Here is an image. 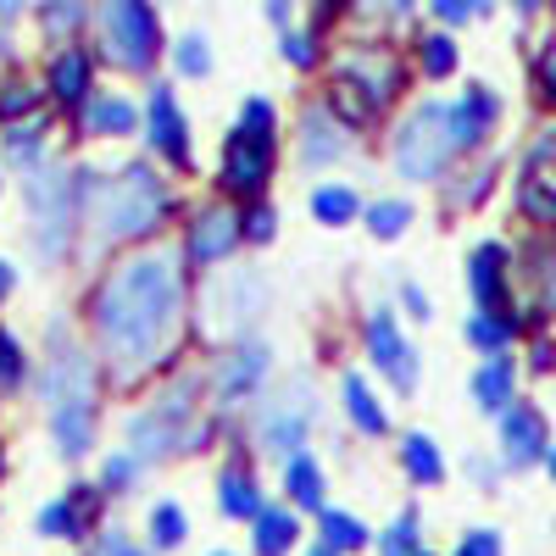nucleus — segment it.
<instances>
[{"label": "nucleus", "mask_w": 556, "mask_h": 556, "mask_svg": "<svg viewBox=\"0 0 556 556\" xmlns=\"http://www.w3.org/2000/svg\"><path fill=\"white\" fill-rule=\"evenodd\" d=\"M96 345L117 374L156 367L184 329V256L173 245H151L123 256L89 295Z\"/></svg>", "instance_id": "f257e3e1"}, {"label": "nucleus", "mask_w": 556, "mask_h": 556, "mask_svg": "<svg viewBox=\"0 0 556 556\" xmlns=\"http://www.w3.org/2000/svg\"><path fill=\"white\" fill-rule=\"evenodd\" d=\"M78 206L89 212L101 245H123V240H151L162 217H167V184L151 167H123L117 178H89L78 173Z\"/></svg>", "instance_id": "f03ea898"}, {"label": "nucleus", "mask_w": 556, "mask_h": 556, "mask_svg": "<svg viewBox=\"0 0 556 556\" xmlns=\"http://www.w3.org/2000/svg\"><path fill=\"white\" fill-rule=\"evenodd\" d=\"M190 417H195V379H184L162 401H151L146 412L128 417V440L139 445V456H146V462H167L184 445H201L206 440L201 429L190 434Z\"/></svg>", "instance_id": "7ed1b4c3"}, {"label": "nucleus", "mask_w": 556, "mask_h": 556, "mask_svg": "<svg viewBox=\"0 0 556 556\" xmlns=\"http://www.w3.org/2000/svg\"><path fill=\"white\" fill-rule=\"evenodd\" d=\"M101 51L106 62L146 73L162 51V23L151 12V0H101Z\"/></svg>", "instance_id": "20e7f679"}, {"label": "nucleus", "mask_w": 556, "mask_h": 556, "mask_svg": "<svg viewBox=\"0 0 556 556\" xmlns=\"http://www.w3.org/2000/svg\"><path fill=\"white\" fill-rule=\"evenodd\" d=\"M28 212H34V251L39 262H56L78 228V173H34L28 178Z\"/></svg>", "instance_id": "39448f33"}, {"label": "nucleus", "mask_w": 556, "mask_h": 556, "mask_svg": "<svg viewBox=\"0 0 556 556\" xmlns=\"http://www.w3.org/2000/svg\"><path fill=\"white\" fill-rule=\"evenodd\" d=\"M451 156H456V146H451V106H440V101L417 106L401 123V134H395V167L406 178H417V184H429V178H440V167Z\"/></svg>", "instance_id": "423d86ee"}, {"label": "nucleus", "mask_w": 556, "mask_h": 556, "mask_svg": "<svg viewBox=\"0 0 556 556\" xmlns=\"http://www.w3.org/2000/svg\"><path fill=\"white\" fill-rule=\"evenodd\" d=\"M267 178H273V139L235 128L223 139V190L240 201H262Z\"/></svg>", "instance_id": "0eeeda50"}, {"label": "nucleus", "mask_w": 556, "mask_h": 556, "mask_svg": "<svg viewBox=\"0 0 556 556\" xmlns=\"http://www.w3.org/2000/svg\"><path fill=\"white\" fill-rule=\"evenodd\" d=\"M273 374V351L262 340H240V345H228L212 367V390L217 401H245L251 390H262Z\"/></svg>", "instance_id": "6e6552de"}, {"label": "nucleus", "mask_w": 556, "mask_h": 556, "mask_svg": "<svg viewBox=\"0 0 556 556\" xmlns=\"http://www.w3.org/2000/svg\"><path fill=\"white\" fill-rule=\"evenodd\" d=\"M235 245H240V212H228V206H201L190 228H184V262H195V267L223 262Z\"/></svg>", "instance_id": "1a4fd4ad"}, {"label": "nucleus", "mask_w": 556, "mask_h": 556, "mask_svg": "<svg viewBox=\"0 0 556 556\" xmlns=\"http://www.w3.org/2000/svg\"><path fill=\"white\" fill-rule=\"evenodd\" d=\"M101 506H106V495H101L96 484H84V490H67L62 501H51V506H45V513H39L34 523H39V534L78 545V540H89V529H96Z\"/></svg>", "instance_id": "9d476101"}, {"label": "nucleus", "mask_w": 556, "mask_h": 556, "mask_svg": "<svg viewBox=\"0 0 556 556\" xmlns=\"http://www.w3.org/2000/svg\"><path fill=\"white\" fill-rule=\"evenodd\" d=\"M146 139L156 146V156H162V162L190 167V123H184V112H178V101H173V89H167V84H156V89H151V106H146Z\"/></svg>", "instance_id": "9b49d317"}, {"label": "nucleus", "mask_w": 556, "mask_h": 556, "mask_svg": "<svg viewBox=\"0 0 556 556\" xmlns=\"http://www.w3.org/2000/svg\"><path fill=\"white\" fill-rule=\"evenodd\" d=\"M367 356L384 367L395 390H412V384H417V351L401 340V329H395L390 312H374V317H367Z\"/></svg>", "instance_id": "f8f14e48"}, {"label": "nucleus", "mask_w": 556, "mask_h": 556, "mask_svg": "<svg viewBox=\"0 0 556 556\" xmlns=\"http://www.w3.org/2000/svg\"><path fill=\"white\" fill-rule=\"evenodd\" d=\"M306 429H312V412L295 401H273L262 417H256V445L267 451V456H295V451H306Z\"/></svg>", "instance_id": "ddd939ff"}, {"label": "nucleus", "mask_w": 556, "mask_h": 556, "mask_svg": "<svg viewBox=\"0 0 556 556\" xmlns=\"http://www.w3.org/2000/svg\"><path fill=\"white\" fill-rule=\"evenodd\" d=\"M340 73H345L374 106H390L395 89H401V62H395L390 51H351V56L340 62Z\"/></svg>", "instance_id": "4468645a"}, {"label": "nucleus", "mask_w": 556, "mask_h": 556, "mask_svg": "<svg viewBox=\"0 0 556 556\" xmlns=\"http://www.w3.org/2000/svg\"><path fill=\"white\" fill-rule=\"evenodd\" d=\"M51 412V440L67 462H78L89 445H96V395H78V401H56L45 406Z\"/></svg>", "instance_id": "2eb2a0df"}, {"label": "nucleus", "mask_w": 556, "mask_h": 556, "mask_svg": "<svg viewBox=\"0 0 556 556\" xmlns=\"http://www.w3.org/2000/svg\"><path fill=\"white\" fill-rule=\"evenodd\" d=\"M501 451L513 468H529V462L545 456V417L534 406H506L501 412Z\"/></svg>", "instance_id": "dca6fc26"}, {"label": "nucleus", "mask_w": 556, "mask_h": 556, "mask_svg": "<svg viewBox=\"0 0 556 556\" xmlns=\"http://www.w3.org/2000/svg\"><path fill=\"white\" fill-rule=\"evenodd\" d=\"M45 84H51V96L62 106H84L89 101V84H96V56L78 51V45H67L62 56H51V73H45Z\"/></svg>", "instance_id": "f3484780"}, {"label": "nucleus", "mask_w": 556, "mask_h": 556, "mask_svg": "<svg viewBox=\"0 0 556 556\" xmlns=\"http://www.w3.org/2000/svg\"><path fill=\"white\" fill-rule=\"evenodd\" d=\"M495 112H501V106H495L490 89H468V96L451 106V146H456V151H473L479 139L490 134Z\"/></svg>", "instance_id": "a211bd4d"}, {"label": "nucleus", "mask_w": 556, "mask_h": 556, "mask_svg": "<svg viewBox=\"0 0 556 556\" xmlns=\"http://www.w3.org/2000/svg\"><path fill=\"white\" fill-rule=\"evenodd\" d=\"M217 506H223V518H256L262 513V484L251 479V468H245V462H228V468L217 473Z\"/></svg>", "instance_id": "6ab92c4d"}, {"label": "nucleus", "mask_w": 556, "mask_h": 556, "mask_svg": "<svg viewBox=\"0 0 556 556\" xmlns=\"http://www.w3.org/2000/svg\"><path fill=\"white\" fill-rule=\"evenodd\" d=\"M334 156H345V139H340L329 106H306V117H301V162L323 167V162H334Z\"/></svg>", "instance_id": "aec40b11"}, {"label": "nucleus", "mask_w": 556, "mask_h": 556, "mask_svg": "<svg viewBox=\"0 0 556 556\" xmlns=\"http://www.w3.org/2000/svg\"><path fill=\"white\" fill-rule=\"evenodd\" d=\"M285 495H290L295 506H306V513H323V501H329V479H323V468H317L312 451H295V456L285 462Z\"/></svg>", "instance_id": "412c9836"}, {"label": "nucleus", "mask_w": 556, "mask_h": 556, "mask_svg": "<svg viewBox=\"0 0 556 556\" xmlns=\"http://www.w3.org/2000/svg\"><path fill=\"white\" fill-rule=\"evenodd\" d=\"M78 128L84 134H134L139 128V112L123 96H89L78 106Z\"/></svg>", "instance_id": "4be33fe9"}, {"label": "nucleus", "mask_w": 556, "mask_h": 556, "mask_svg": "<svg viewBox=\"0 0 556 556\" xmlns=\"http://www.w3.org/2000/svg\"><path fill=\"white\" fill-rule=\"evenodd\" d=\"M251 529H256V556H290V545L301 540V523L290 506H262Z\"/></svg>", "instance_id": "5701e85b"}, {"label": "nucleus", "mask_w": 556, "mask_h": 556, "mask_svg": "<svg viewBox=\"0 0 556 556\" xmlns=\"http://www.w3.org/2000/svg\"><path fill=\"white\" fill-rule=\"evenodd\" d=\"M317 545H329L334 556H351V551H362V545H374V534H367V523L362 518H351V513H334V506H323L317 513Z\"/></svg>", "instance_id": "b1692460"}, {"label": "nucleus", "mask_w": 556, "mask_h": 556, "mask_svg": "<svg viewBox=\"0 0 556 556\" xmlns=\"http://www.w3.org/2000/svg\"><path fill=\"white\" fill-rule=\"evenodd\" d=\"M468 278H473L479 306L490 312V306L501 301V290H506V251H501V245H479L473 262H468Z\"/></svg>", "instance_id": "393cba45"}, {"label": "nucleus", "mask_w": 556, "mask_h": 556, "mask_svg": "<svg viewBox=\"0 0 556 556\" xmlns=\"http://www.w3.org/2000/svg\"><path fill=\"white\" fill-rule=\"evenodd\" d=\"M473 401H479L484 412H506V406H513V362L490 356L479 374H473Z\"/></svg>", "instance_id": "a878e982"}, {"label": "nucleus", "mask_w": 556, "mask_h": 556, "mask_svg": "<svg viewBox=\"0 0 556 556\" xmlns=\"http://www.w3.org/2000/svg\"><path fill=\"white\" fill-rule=\"evenodd\" d=\"M340 395H345V412H351V424H356L362 434H384V429H390V417H384V406L374 401V390L362 384V374H345Z\"/></svg>", "instance_id": "bb28decb"}, {"label": "nucleus", "mask_w": 556, "mask_h": 556, "mask_svg": "<svg viewBox=\"0 0 556 556\" xmlns=\"http://www.w3.org/2000/svg\"><path fill=\"white\" fill-rule=\"evenodd\" d=\"M374 112H379V106L367 101L345 73H334V84H329V117H340L345 128H367V123H374Z\"/></svg>", "instance_id": "cd10ccee"}, {"label": "nucleus", "mask_w": 556, "mask_h": 556, "mask_svg": "<svg viewBox=\"0 0 556 556\" xmlns=\"http://www.w3.org/2000/svg\"><path fill=\"white\" fill-rule=\"evenodd\" d=\"M401 462H406L412 484H440L445 479V462H440V451H434L429 434H406L401 440Z\"/></svg>", "instance_id": "c85d7f7f"}, {"label": "nucleus", "mask_w": 556, "mask_h": 556, "mask_svg": "<svg viewBox=\"0 0 556 556\" xmlns=\"http://www.w3.org/2000/svg\"><path fill=\"white\" fill-rule=\"evenodd\" d=\"M356 212H362V201H356V190H345V184H323V190H312V217L317 223L345 228Z\"/></svg>", "instance_id": "c756f323"}, {"label": "nucleus", "mask_w": 556, "mask_h": 556, "mask_svg": "<svg viewBox=\"0 0 556 556\" xmlns=\"http://www.w3.org/2000/svg\"><path fill=\"white\" fill-rule=\"evenodd\" d=\"M146 529H151V545H156V551H178L184 540H190V518H184L178 501H156Z\"/></svg>", "instance_id": "7c9ffc66"}, {"label": "nucleus", "mask_w": 556, "mask_h": 556, "mask_svg": "<svg viewBox=\"0 0 556 556\" xmlns=\"http://www.w3.org/2000/svg\"><path fill=\"white\" fill-rule=\"evenodd\" d=\"M513 334H518V317H501V312H479V317L468 323V340H473L479 351H490V356L513 340Z\"/></svg>", "instance_id": "2f4dec72"}, {"label": "nucleus", "mask_w": 556, "mask_h": 556, "mask_svg": "<svg viewBox=\"0 0 556 556\" xmlns=\"http://www.w3.org/2000/svg\"><path fill=\"white\" fill-rule=\"evenodd\" d=\"M173 67H178L184 78H206V73H212V51H206V34H184V39L173 45Z\"/></svg>", "instance_id": "473e14b6"}, {"label": "nucleus", "mask_w": 556, "mask_h": 556, "mask_svg": "<svg viewBox=\"0 0 556 556\" xmlns=\"http://www.w3.org/2000/svg\"><path fill=\"white\" fill-rule=\"evenodd\" d=\"M23 379H28V356H23V345L7 329H0V395L23 390Z\"/></svg>", "instance_id": "72a5a7b5"}, {"label": "nucleus", "mask_w": 556, "mask_h": 556, "mask_svg": "<svg viewBox=\"0 0 556 556\" xmlns=\"http://www.w3.org/2000/svg\"><path fill=\"white\" fill-rule=\"evenodd\" d=\"M45 146V117H28V123H12L7 128V156L12 162H34Z\"/></svg>", "instance_id": "f704fd0d"}, {"label": "nucleus", "mask_w": 556, "mask_h": 556, "mask_svg": "<svg viewBox=\"0 0 556 556\" xmlns=\"http://www.w3.org/2000/svg\"><path fill=\"white\" fill-rule=\"evenodd\" d=\"M406 223H412V206H406V201H379V206H367V228H374L379 240L406 235Z\"/></svg>", "instance_id": "c9c22d12"}, {"label": "nucleus", "mask_w": 556, "mask_h": 556, "mask_svg": "<svg viewBox=\"0 0 556 556\" xmlns=\"http://www.w3.org/2000/svg\"><path fill=\"white\" fill-rule=\"evenodd\" d=\"M518 206L534 217V223H556V190H551V184L545 178H523V190H518Z\"/></svg>", "instance_id": "e433bc0d"}, {"label": "nucleus", "mask_w": 556, "mask_h": 556, "mask_svg": "<svg viewBox=\"0 0 556 556\" xmlns=\"http://www.w3.org/2000/svg\"><path fill=\"white\" fill-rule=\"evenodd\" d=\"M278 235V212L267 206V201H251L245 212H240V240H251V245H267Z\"/></svg>", "instance_id": "4c0bfd02"}, {"label": "nucleus", "mask_w": 556, "mask_h": 556, "mask_svg": "<svg viewBox=\"0 0 556 556\" xmlns=\"http://www.w3.org/2000/svg\"><path fill=\"white\" fill-rule=\"evenodd\" d=\"M39 23H45V34H73L84 23V0H45Z\"/></svg>", "instance_id": "58836bf2"}, {"label": "nucleus", "mask_w": 556, "mask_h": 556, "mask_svg": "<svg viewBox=\"0 0 556 556\" xmlns=\"http://www.w3.org/2000/svg\"><path fill=\"white\" fill-rule=\"evenodd\" d=\"M379 551H384V556H424V551H417V518H412V513H401V518L384 529Z\"/></svg>", "instance_id": "ea45409f"}, {"label": "nucleus", "mask_w": 556, "mask_h": 556, "mask_svg": "<svg viewBox=\"0 0 556 556\" xmlns=\"http://www.w3.org/2000/svg\"><path fill=\"white\" fill-rule=\"evenodd\" d=\"M134 479H139V456H128V451H117V456H106V473H101V495L106 490H134Z\"/></svg>", "instance_id": "a19ab883"}, {"label": "nucleus", "mask_w": 556, "mask_h": 556, "mask_svg": "<svg viewBox=\"0 0 556 556\" xmlns=\"http://www.w3.org/2000/svg\"><path fill=\"white\" fill-rule=\"evenodd\" d=\"M235 128H245V134H262V139H273V134H278V112H273V101H262V96H251Z\"/></svg>", "instance_id": "79ce46f5"}, {"label": "nucleus", "mask_w": 556, "mask_h": 556, "mask_svg": "<svg viewBox=\"0 0 556 556\" xmlns=\"http://www.w3.org/2000/svg\"><path fill=\"white\" fill-rule=\"evenodd\" d=\"M451 67H456V45H451L445 34H429V39H424V73H429V78H445Z\"/></svg>", "instance_id": "37998d69"}, {"label": "nucleus", "mask_w": 556, "mask_h": 556, "mask_svg": "<svg viewBox=\"0 0 556 556\" xmlns=\"http://www.w3.org/2000/svg\"><path fill=\"white\" fill-rule=\"evenodd\" d=\"M34 106H39V89H28V84H7V89H0V117H7V123H17Z\"/></svg>", "instance_id": "c03bdc74"}, {"label": "nucleus", "mask_w": 556, "mask_h": 556, "mask_svg": "<svg viewBox=\"0 0 556 556\" xmlns=\"http://www.w3.org/2000/svg\"><path fill=\"white\" fill-rule=\"evenodd\" d=\"M490 7V0H434V17L440 23H468V17H479Z\"/></svg>", "instance_id": "a18cd8bd"}, {"label": "nucleus", "mask_w": 556, "mask_h": 556, "mask_svg": "<svg viewBox=\"0 0 556 556\" xmlns=\"http://www.w3.org/2000/svg\"><path fill=\"white\" fill-rule=\"evenodd\" d=\"M456 556H501V534H490V529H473L468 540L456 545Z\"/></svg>", "instance_id": "49530a36"}, {"label": "nucleus", "mask_w": 556, "mask_h": 556, "mask_svg": "<svg viewBox=\"0 0 556 556\" xmlns=\"http://www.w3.org/2000/svg\"><path fill=\"white\" fill-rule=\"evenodd\" d=\"M285 56H290L295 67H312V62H317V45H312L306 34H285Z\"/></svg>", "instance_id": "de8ad7c7"}, {"label": "nucleus", "mask_w": 556, "mask_h": 556, "mask_svg": "<svg viewBox=\"0 0 556 556\" xmlns=\"http://www.w3.org/2000/svg\"><path fill=\"white\" fill-rule=\"evenodd\" d=\"M96 556H151V551H139V545H128V540H123V534H106V540H101V551H96Z\"/></svg>", "instance_id": "09e8293b"}, {"label": "nucleus", "mask_w": 556, "mask_h": 556, "mask_svg": "<svg viewBox=\"0 0 556 556\" xmlns=\"http://www.w3.org/2000/svg\"><path fill=\"white\" fill-rule=\"evenodd\" d=\"M529 362H534V374H551V367H556V345H551V340H534Z\"/></svg>", "instance_id": "8fccbe9b"}, {"label": "nucleus", "mask_w": 556, "mask_h": 556, "mask_svg": "<svg viewBox=\"0 0 556 556\" xmlns=\"http://www.w3.org/2000/svg\"><path fill=\"white\" fill-rule=\"evenodd\" d=\"M401 301H406V312H412V317H429V295L417 290V285H406V290H401Z\"/></svg>", "instance_id": "3c124183"}, {"label": "nucleus", "mask_w": 556, "mask_h": 556, "mask_svg": "<svg viewBox=\"0 0 556 556\" xmlns=\"http://www.w3.org/2000/svg\"><path fill=\"white\" fill-rule=\"evenodd\" d=\"M12 285H17V273H12V262H7V256H0V301L12 295Z\"/></svg>", "instance_id": "603ef678"}, {"label": "nucleus", "mask_w": 556, "mask_h": 556, "mask_svg": "<svg viewBox=\"0 0 556 556\" xmlns=\"http://www.w3.org/2000/svg\"><path fill=\"white\" fill-rule=\"evenodd\" d=\"M267 17L273 23H290V0H267Z\"/></svg>", "instance_id": "864d4df0"}, {"label": "nucleus", "mask_w": 556, "mask_h": 556, "mask_svg": "<svg viewBox=\"0 0 556 556\" xmlns=\"http://www.w3.org/2000/svg\"><path fill=\"white\" fill-rule=\"evenodd\" d=\"M545 96H551V101H556V51H551V56H545Z\"/></svg>", "instance_id": "5fc2aeb1"}, {"label": "nucleus", "mask_w": 556, "mask_h": 556, "mask_svg": "<svg viewBox=\"0 0 556 556\" xmlns=\"http://www.w3.org/2000/svg\"><path fill=\"white\" fill-rule=\"evenodd\" d=\"M351 7V0H323V12H345Z\"/></svg>", "instance_id": "6e6d98bb"}, {"label": "nucleus", "mask_w": 556, "mask_h": 556, "mask_svg": "<svg viewBox=\"0 0 556 556\" xmlns=\"http://www.w3.org/2000/svg\"><path fill=\"white\" fill-rule=\"evenodd\" d=\"M17 12V0H0V17H12Z\"/></svg>", "instance_id": "4d7b16f0"}, {"label": "nucleus", "mask_w": 556, "mask_h": 556, "mask_svg": "<svg viewBox=\"0 0 556 556\" xmlns=\"http://www.w3.org/2000/svg\"><path fill=\"white\" fill-rule=\"evenodd\" d=\"M306 556H334V551H329V545H312V551H306Z\"/></svg>", "instance_id": "13d9d810"}, {"label": "nucleus", "mask_w": 556, "mask_h": 556, "mask_svg": "<svg viewBox=\"0 0 556 556\" xmlns=\"http://www.w3.org/2000/svg\"><path fill=\"white\" fill-rule=\"evenodd\" d=\"M513 7H523V12H534V7H540V0H513Z\"/></svg>", "instance_id": "bf43d9fd"}, {"label": "nucleus", "mask_w": 556, "mask_h": 556, "mask_svg": "<svg viewBox=\"0 0 556 556\" xmlns=\"http://www.w3.org/2000/svg\"><path fill=\"white\" fill-rule=\"evenodd\" d=\"M395 12H412V0H395Z\"/></svg>", "instance_id": "052dcab7"}, {"label": "nucleus", "mask_w": 556, "mask_h": 556, "mask_svg": "<svg viewBox=\"0 0 556 556\" xmlns=\"http://www.w3.org/2000/svg\"><path fill=\"white\" fill-rule=\"evenodd\" d=\"M551 479H556V456H551Z\"/></svg>", "instance_id": "680f3d73"}, {"label": "nucleus", "mask_w": 556, "mask_h": 556, "mask_svg": "<svg viewBox=\"0 0 556 556\" xmlns=\"http://www.w3.org/2000/svg\"><path fill=\"white\" fill-rule=\"evenodd\" d=\"M217 556H228V551H217Z\"/></svg>", "instance_id": "e2e57ef3"}]
</instances>
